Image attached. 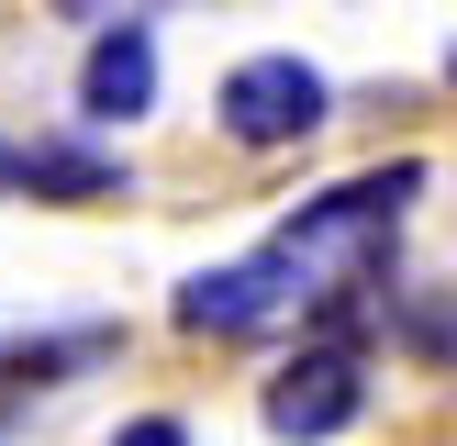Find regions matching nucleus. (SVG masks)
I'll return each mask as SVG.
<instances>
[{
  "mask_svg": "<svg viewBox=\"0 0 457 446\" xmlns=\"http://www.w3.org/2000/svg\"><path fill=\"white\" fill-rule=\"evenodd\" d=\"M290 312V279L268 257H235V268H201L190 290H179V324L190 334H257V324H279Z\"/></svg>",
  "mask_w": 457,
  "mask_h": 446,
  "instance_id": "4",
  "label": "nucleus"
},
{
  "mask_svg": "<svg viewBox=\"0 0 457 446\" xmlns=\"http://www.w3.org/2000/svg\"><path fill=\"white\" fill-rule=\"evenodd\" d=\"M112 446H190V424H179V413H134Z\"/></svg>",
  "mask_w": 457,
  "mask_h": 446,
  "instance_id": "8",
  "label": "nucleus"
},
{
  "mask_svg": "<svg viewBox=\"0 0 457 446\" xmlns=\"http://www.w3.org/2000/svg\"><path fill=\"white\" fill-rule=\"evenodd\" d=\"M0 190H12V145H0Z\"/></svg>",
  "mask_w": 457,
  "mask_h": 446,
  "instance_id": "9",
  "label": "nucleus"
},
{
  "mask_svg": "<svg viewBox=\"0 0 457 446\" xmlns=\"http://www.w3.org/2000/svg\"><path fill=\"white\" fill-rule=\"evenodd\" d=\"M134 112H156V22L145 12L101 22V45H89V67H79V123L89 134L134 123Z\"/></svg>",
  "mask_w": 457,
  "mask_h": 446,
  "instance_id": "3",
  "label": "nucleus"
},
{
  "mask_svg": "<svg viewBox=\"0 0 457 446\" xmlns=\"http://www.w3.org/2000/svg\"><path fill=\"white\" fill-rule=\"evenodd\" d=\"M12 190L34 201H123V156L112 145H79V134H34V145H12Z\"/></svg>",
  "mask_w": 457,
  "mask_h": 446,
  "instance_id": "5",
  "label": "nucleus"
},
{
  "mask_svg": "<svg viewBox=\"0 0 457 446\" xmlns=\"http://www.w3.org/2000/svg\"><path fill=\"white\" fill-rule=\"evenodd\" d=\"M223 134H235V145H302L312 123H324V67H302V56H245L235 78H223Z\"/></svg>",
  "mask_w": 457,
  "mask_h": 446,
  "instance_id": "1",
  "label": "nucleus"
},
{
  "mask_svg": "<svg viewBox=\"0 0 457 446\" xmlns=\"http://www.w3.org/2000/svg\"><path fill=\"white\" fill-rule=\"evenodd\" d=\"M357 413H369V368H357L346 346H302L279 379H268V435H290V446L346 435Z\"/></svg>",
  "mask_w": 457,
  "mask_h": 446,
  "instance_id": "2",
  "label": "nucleus"
},
{
  "mask_svg": "<svg viewBox=\"0 0 457 446\" xmlns=\"http://www.w3.org/2000/svg\"><path fill=\"white\" fill-rule=\"evenodd\" d=\"M112 346H123L112 324H79V334H34V346H12V357H0V401H22V391H56L67 368H101Z\"/></svg>",
  "mask_w": 457,
  "mask_h": 446,
  "instance_id": "6",
  "label": "nucleus"
},
{
  "mask_svg": "<svg viewBox=\"0 0 457 446\" xmlns=\"http://www.w3.org/2000/svg\"><path fill=\"white\" fill-rule=\"evenodd\" d=\"M402 334H413L424 357H457V312H446V301H413V324H402Z\"/></svg>",
  "mask_w": 457,
  "mask_h": 446,
  "instance_id": "7",
  "label": "nucleus"
},
{
  "mask_svg": "<svg viewBox=\"0 0 457 446\" xmlns=\"http://www.w3.org/2000/svg\"><path fill=\"white\" fill-rule=\"evenodd\" d=\"M446 78H457V56H446Z\"/></svg>",
  "mask_w": 457,
  "mask_h": 446,
  "instance_id": "10",
  "label": "nucleus"
}]
</instances>
